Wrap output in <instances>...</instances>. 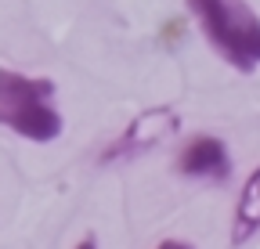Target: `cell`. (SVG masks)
<instances>
[{"label": "cell", "mask_w": 260, "mask_h": 249, "mask_svg": "<svg viewBox=\"0 0 260 249\" xmlns=\"http://www.w3.org/2000/svg\"><path fill=\"white\" fill-rule=\"evenodd\" d=\"M260 231V166L246 177L242 184V192L235 199V213H232V245H246L253 235Z\"/></svg>", "instance_id": "cell-5"}, {"label": "cell", "mask_w": 260, "mask_h": 249, "mask_svg": "<svg viewBox=\"0 0 260 249\" xmlns=\"http://www.w3.org/2000/svg\"><path fill=\"white\" fill-rule=\"evenodd\" d=\"M181 130V112L174 105H152L141 109L126 127L105 145L102 163H123V159H138V155L152 152L155 145H162L167 137H174Z\"/></svg>", "instance_id": "cell-3"}, {"label": "cell", "mask_w": 260, "mask_h": 249, "mask_svg": "<svg viewBox=\"0 0 260 249\" xmlns=\"http://www.w3.org/2000/svg\"><path fill=\"white\" fill-rule=\"evenodd\" d=\"M155 249H195V245L191 242H181V238H162Z\"/></svg>", "instance_id": "cell-6"}, {"label": "cell", "mask_w": 260, "mask_h": 249, "mask_svg": "<svg viewBox=\"0 0 260 249\" xmlns=\"http://www.w3.org/2000/svg\"><path fill=\"white\" fill-rule=\"evenodd\" d=\"M58 87L47 76H25L0 65V127L25 141L47 145L61 137L65 119L58 112Z\"/></svg>", "instance_id": "cell-1"}, {"label": "cell", "mask_w": 260, "mask_h": 249, "mask_svg": "<svg viewBox=\"0 0 260 249\" xmlns=\"http://www.w3.org/2000/svg\"><path fill=\"white\" fill-rule=\"evenodd\" d=\"M73 249H98V238H94V235H83V238H80Z\"/></svg>", "instance_id": "cell-7"}, {"label": "cell", "mask_w": 260, "mask_h": 249, "mask_svg": "<svg viewBox=\"0 0 260 249\" xmlns=\"http://www.w3.org/2000/svg\"><path fill=\"white\" fill-rule=\"evenodd\" d=\"M177 173L199 177V181H228L232 177V152H228V145L217 134H199L181 148Z\"/></svg>", "instance_id": "cell-4"}, {"label": "cell", "mask_w": 260, "mask_h": 249, "mask_svg": "<svg viewBox=\"0 0 260 249\" xmlns=\"http://www.w3.org/2000/svg\"><path fill=\"white\" fill-rule=\"evenodd\" d=\"M206 44L239 73L260 69V15L246 0H184Z\"/></svg>", "instance_id": "cell-2"}]
</instances>
